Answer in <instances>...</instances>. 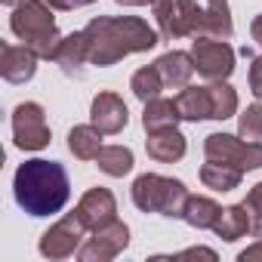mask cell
Returning <instances> with one entry per match:
<instances>
[{
    "mask_svg": "<svg viewBox=\"0 0 262 262\" xmlns=\"http://www.w3.org/2000/svg\"><path fill=\"white\" fill-rule=\"evenodd\" d=\"M164 86H167V83H164V77H161V71H158L155 65H145V68H139L133 77H129V90H133V96H136L139 102L158 99Z\"/></svg>",
    "mask_w": 262,
    "mask_h": 262,
    "instance_id": "d4e9b609",
    "label": "cell"
},
{
    "mask_svg": "<svg viewBox=\"0 0 262 262\" xmlns=\"http://www.w3.org/2000/svg\"><path fill=\"white\" fill-rule=\"evenodd\" d=\"M13 194H16V204L28 216L40 219V216L59 213L68 204L71 182H68V173L59 161L31 158L13 176Z\"/></svg>",
    "mask_w": 262,
    "mask_h": 262,
    "instance_id": "7a4b0ae2",
    "label": "cell"
},
{
    "mask_svg": "<svg viewBox=\"0 0 262 262\" xmlns=\"http://www.w3.org/2000/svg\"><path fill=\"white\" fill-rule=\"evenodd\" d=\"M120 7H148V4H155V0H117Z\"/></svg>",
    "mask_w": 262,
    "mask_h": 262,
    "instance_id": "e575fe53",
    "label": "cell"
},
{
    "mask_svg": "<svg viewBox=\"0 0 262 262\" xmlns=\"http://www.w3.org/2000/svg\"><path fill=\"white\" fill-rule=\"evenodd\" d=\"M237 259H241V262H262V237H256V244H253V247L241 250V253H237Z\"/></svg>",
    "mask_w": 262,
    "mask_h": 262,
    "instance_id": "d6a6232c",
    "label": "cell"
},
{
    "mask_svg": "<svg viewBox=\"0 0 262 262\" xmlns=\"http://www.w3.org/2000/svg\"><path fill=\"white\" fill-rule=\"evenodd\" d=\"M155 68L161 71L164 83H167V86H173V90L188 86V80L194 77V59H191V53H179V50L164 53V56L155 62Z\"/></svg>",
    "mask_w": 262,
    "mask_h": 262,
    "instance_id": "9a60e30c",
    "label": "cell"
},
{
    "mask_svg": "<svg viewBox=\"0 0 262 262\" xmlns=\"http://www.w3.org/2000/svg\"><path fill=\"white\" fill-rule=\"evenodd\" d=\"M204 7H198V0H176V16H179V31L182 37H198Z\"/></svg>",
    "mask_w": 262,
    "mask_h": 262,
    "instance_id": "83f0119b",
    "label": "cell"
},
{
    "mask_svg": "<svg viewBox=\"0 0 262 262\" xmlns=\"http://www.w3.org/2000/svg\"><path fill=\"white\" fill-rule=\"evenodd\" d=\"M53 62L62 65V71H68V74H74L80 65H90L86 34H83V31H71V34H65V40H62V47H59V53H56Z\"/></svg>",
    "mask_w": 262,
    "mask_h": 262,
    "instance_id": "d6986e66",
    "label": "cell"
},
{
    "mask_svg": "<svg viewBox=\"0 0 262 262\" xmlns=\"http://www.w3.org/2000/svg\"><path fill=\"white\" fill-rule=\"evenodd\" d=\"M96 167L111 179H123L126 173H133L136 158L126 145H102V151L96 155Z\"/></svg>",
    "mask_w": 262,
    "mask_h": 262,
    "instance_id": "ac0fdd59",
    "label": "cell"
},
{
    "mask_svg": "<svg viewBox=\"0 0 262 262\" xmlns=\"http://www.w3.org/2000/svg\"><path fill=\"white\" fill-rule=\"evenodd\" d=\"M237 136L247 142H262V102L247 105L237 114Z\"/></svg>",
    "mask_w": 262,
    "mask_h": 262,
    "instance_id": "4316f807",
    "label": "cell"
},
{
    "mask_svg": "<svg viewBox=\"0 0 262 262\" xmlns=\"http://www.w3.org/2000/svg\"><path fill=\"white\" fill-rule=\"evenodd\" d=\"M90 47V65L108 68L133 53H148L161 43V31H155L139 16H99L83 28Z\"/></svg>",
    "mask_w": 262,
    "mask_h": 262,
    "instance_id": "6da1fadb",
    "label": "cell"
},
{
    "mask_svg": "<svg viewBox=\"0 0 262 262\" xmlns=\"http://www.w3.org/2000/svg\"><path fill=\"white\" fill-rule=\"evenodd\" d=\"M4 7H19V4H25V0H0Z\"/></svg>",
    "mask_w": 262,
    "mask_h": 262,
    "instance_id": "d590c367",
    "label": "cell"
},
{
    "mask_svg": "<svg viewBox=\"0 0 262 262\" xmlns=\"http://www.w3.org/2000/svg\"><path fill=\"white\" fill-rule=\"evenodd\" d=\"M90 120L102 129L105 136H117V133H123V126L129 123L126 102H123L117 93L102 90V93H96L93 102H90Z\"/></svg>",
    "mask_w": 262,
    "mask_h": 262,
    "instance_id": "30bf717a",
    "label": "cell"
},
{
    "mask_svg": "<svg viewBox=\"0 0 262 262\" xmlns=\"http://www.w3.org/2000/svg\"><path fill=\"white\" fill-rule=\"evenodd\" d=\"M191 59H194V71L201 77L213 80H228L234 71V50L228 40H213V37H194L191 43Z\"/></svg>",
    "mask_w": 262,
    "mask_h": 262,
    "instance_id": "8992f818",
    "label": "cell"
},
{
    "mask_svg": "<svg viewBox=\"0 0 262 262\" xmlns=\"http://www.w3.org/2000/svg\"><path fill=\"white\" fill-rule=\"evenodd\" d=\"M231 34H234V22H231L228 0H207V7L201 13V25H198V37L228 40Z\"/></svg>",
    "mask_w": 262,
    "mask_h": 262,
    "instance_id": "5bb4252c",
    "label": "cell"
},
{
    "mask_svg": "<svg viewBox=\"0 0 262 262\" xmlns=\"http://www.w3.org/2000/svg\"><path fill=\"white\" fill-rule=\"evenodd\" d=\"M210 120H228L237 111V90L225 80H213L210 86Z\"/></svg>",
    "mask_w": 262,
    "mask_h": 262,
    "instance_id": "cb8c5ba5",
    "label": "cell"
},
{
    "mask_svg": "<svg viewBox=\"0 0 262 262\" xmlns=\"http://www.w3.org/2000/svg\"><path fill=\"white\" fill-rule=\"evenodd\" d=\"M102 129L90 120V123H77L68 129V151L77 161H96V155L102 151Z\"/></svg>",
    "mask_w": 262,
    "mask_h": 262,
    "instance_id": "2e32d148",
    "label": "cell"
},
{
    "mask_svg": "<svg viewBox=\"0 0 262 262\" xmlns=\"http://www.w3.org/2000/svg\"><path fill=\"white\" fill-rule=\"evenodd\" d=\"M47 4H50L53 10H62V13H68V10H80V7H90V4H96V0H47Z\"/></svg>",
    "mask_w": 262,
    "mask_h": 262,
    "instance_id": "1f68e13d",
    "label": "cell"
},
{
    "mask_svg": "<svg viewBox=\"0 0 262 262\" xmlns=\"http://www.w3.org/2000/svg\"><path fill=\"white\" fill-rule=\"evenodd\" d=\"M74 213H77V219L86 225V231H96L99 225H105V222H111L114 216H117V201H114V194L108 191V188H90L80 201H77V207H74Z\"/></svg>",
    "mask_w": 262,
    "mask_h": 262,
    "instance_id": "8fae6325",
    "label": "cell"
},
{
    "mask_svg": "<svg viewBox=\"0 0 262 262\" xmlns=\"http://www.w3.org/2000/svg\"><path fill=\"white\" fill-rule=\"evenodd\" d=\"M53 133L47 126V111L37 102H22L13 111V142L22 151H43Z\"/></svg>",
    "mask_w": 262,
    "mask_h": 262,
    "instance_id": "5b68a950",
    "label": "cell"
},
{
    "mask_svg": "<svg viewBox=\"0 0 262 262\" xmlns=\"http://www.w3.org/2000/svg\"><path fill=\"white\" fill-rule=\"evenodd\" d=\"M213 231H216V237H222V241H228V244L237 241V237H244V234H250V213H247V207H244V204L222 207V213H219Z\"/></svg>",
    "mask_w": 262,
    "mask_h": 262,
    "instance_id": "7402d4cb",
    "label": "cell"
},
{
    "mask_svg": "<svg viewBox=\"0 0 262 262\" xmlns=\"http://www.w3.org/2000/svg\"><path fill=\"white\" fill-rule=\"evenodd\" d=\"M219 213H222V207H219L213 198H204V194H188L185 210H182V219H185L191 228L207 231V228H213V225H216Z\"/></svg>",
    "mask_w": 262,
    "mask_h": 262,
    "instance_id": "44dd1931",
    "label": "cell"
},
{
    "mask_svg": "<svg viewBox=\"0 0 262 262\" xmlns=\"http://www.w3.org/2000/svg\"><path fill=\"white\" fill-rule=\"evenodd\" d=\"M204 155H207V161L237 167L241 173L262 167V142H247V139L231 136V133H210L204 139Z\"/></svg>",
    "mask_w": 262,
    "mask_h": 262,
    "instance_id": "277c9868",
    "label": "cell"
},
{
    "mask_svg": "<svg viewBox=\"0 0 262 262\" xmlns=\"http://www.w3.org/2000/svg\"><path fill=\"white\" fill-rule=\"evenodd\" d=\"M182 120L179 108H176V99H151L145 102V111H142V126L145 133H158V129H170Z\"/></svg>",
    "mask_w": 262,
    "mask_h": 262,
    "instance_id": "e0dca14e",
    "label": "cell"
},
{
    "mask_svg": "<svg viewBox=\"0 0 262 262\" xmlns=\"http://www.w3.org/2000/svg\"><path fill=\"white\" fill-rule=\"evenodd\" d=\"M173 259H210V262H216V253H213L210 247H191V250L176 253Z\"/></svg>",
    "mask_w": 262,
    "mask_h": 262,
    "instance_id": "4dcf8cb0",
    "label": "cell"
},
{
    "mask_svg": "<svg viewBox=\"0 0 262 262\" xmlns=\"http://www.w3.org/2000/svg\"><path fill=\"white\" fill-rule=\"evenodd\" d=\"M244 207L250 213V234L253 237H262V182H256L247 198H244Z\"/></svg>",
    "mask_w": 262,
    "mask_h": 262,
    "instance_id": "f1b7e54d",
    "label": "cell"
},
{
    "mask_svg": "<svg viewBox=\"0 0 262 262\" xmlns=\"http://www.w3.org/2000/svg\"><path fill=\"white\" fill-rule=\"evenodd\" d=\"M151 10H155V22H158V31H161L164 40L182 37V31H179V16H176V0H155Z\"/></svg>",
    "mask_w": 262,
    "mask_h": 262,
    "instance_id": "484cf974",
    "label": "cell"
},
{
    "mask_svg": "<svg viewBox=\"0 0 262 262\" xmlns=\"http://www.w3.org/2000/svg\"><path fill=\"white\" fill-rule=\"evenodd\" d=\"M247 80H250V93L262 102V56L253 59V65H250V77H247Z\"/></svg>",
    "mask_w": 262,
    "mask_h": 262,
    "instance_id": "f546056e",
    "label": "cell"
},
{
    "mask_svg": "<svg viewBox=\"0 0 262 262\" xmlns=\"http://www.w3.org/2000/svg\"><path fill=\"white\" fill-rule=\"evenodd\" d=\"M145 151H148V158L158 161V164H176V161L185 158L188 142H185V136L179 133L176 126H170V129H158V133H148V139H145Z\"/></svg>",
    "mask_w": 262,
    "mask_h": 262,
    "instance_id": "4fadbf2b",
    "label": "cell"
},
{
    "mask_svg": "<svg viewBox=\"0 0 262 262\" xmlns=\"http://www.w3.org/2000/svg\"><path fill=\"white\" fill-rule=\"evenodd\" d=\"M176 108L182 114V120H207L210 117V90L207 86H182L179 96H176Z\"/></svg>",
    "mask_w": 262,
    "mask_h": 262,
    "instance_id": "ffe728a7",
    "label": "cell"
},
{
    "mask_svg": "<svg viewBox=\"0 0 262 262\" xmlns=\"http://www.w3.org/2000/svg\"><path fill=\"white\" fill-rule=\"evenodd\" d=\"M241 170L237 167H228V164H219V161H207L204 167H201V182H204V188H210V191H234L237 185H241Z\"/></svg>",
    "mask_w": 262,
    "mask_h": 262,
    "instance_id": "603a6c76",
    "label": "cell"
},
{
    "mask_svg": "<svg viewBox=\"0 0 262 262\" xmlns=\"http://www.w3.org/2000/svg\"><path fill=\"white\" fill-rule=\"evenodd\" d=\"M126 247H129V225L114 216L111 222H105L93 231V237L77 250V256H80V262H111Z\"/></svg>",
    "mask_w": 262,
    "mask_h": 262,
    "instance_id": "ba28073f",
    "label": "cell"
},
{
    "mask_svg": "<svg viewBox=\"0 0 262 262\" xmlns=\"http://www.w3.org/2000/svg\"><path fill=\"white\" fill-rule=\"evenodd\" d=\"M37 53L31 47H13L7 43L4 47V56H0V77L7 83H28L34 74H37Z\"/></svg>",
    "mask_w": 262,
    "mask_h": 262,
    "instance_id": "7c38bea8",
    "label": "cell"
},
{
    "mask_svg": "<svg viewBox=\"0 0 262 262\" xmlns=\"http://www.w3.org/2000/svg\"><path fill=\"white\" fill-rule=\"evenodd\" d=\"M83 231H86V225L77 219V213H68V216H62L56 225H50L40 234L37 250H40L43 259H53V262L56 259H68V256H74L83 247Z\"/></svg>",
    "mask_w": 262,
    "mask_h": 262,
    "instance_id": "52a82bcc",
    "label": "cell"
},
{
    "mask_svg": "<svg viewBox=\"0 0 262 262\" xmlns=\"http://www.w3.org/2000/svg\"><path fill=\"white\" fill-rule=\"evenodd\" d=\"M53 28H56V16H53V7L47 4V0H25V4L13 7L10 31L22 43H34L37 37L50 34Z\"/></svg>",
    "mask_w": 262,
    "mask_h": 262,
    "instance_id": "9c48e42d",
    "label": "cell"
},
{
    "mask_svg": "<svg viewBox=\"0 0 262 262\" xmlns=\"http://www.w3.org/2000/svg\"><path fill=\"white\" fill-rule=\"evenodd\" d=\"M133 204L142 213H161L170 219H182L185 201H188V188L182 179L173 176H158V173H142L133 179Z\"/></svg>",
    "mask_w": 262,
    "mask_h": 262,
    "instance_id": "3957f363",
    "label": "cell"
},
{
    "mask_svg": "<svg viewBox=\"0 0 262 262\" xmlns=\"http://www.w3.org/2000/svg\"><path fill=\"white\" fill-rule=\"evenodd\" d=\"M250 34H253V40H256V43L262 47V13H259V16H256L253 22H250Z\"/></svg>",
    "mask_w": 262,
    "mask_h": 262,
    "instance_id": "836d02e7",
    "label": "cell"
}]
</instances>
